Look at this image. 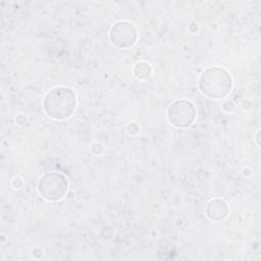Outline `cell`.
<instances>
[{
    "instance_id": "1",
    "label": "cell",
    "mask_w": 261,
    "mask_h": 261,
    "mask_svg": "<svg viewBox=\"0 0 261 261\" xmlns=\"http://www.w3.org/2000/svg\"><path fill=\"white\" fill-rule=\"evenodd\" d=\"M43 107L48 116L56 120H63L72 115L76 107L74 92L66 87L51 89L44 97Z\"/></svg>"
},
{
    "instance_id": "2",
    "label": "cell",
    "mask_w": 261,
    "mask_h": 261,
    "mask_svg": "<svg viewBox=\"0 0 261 261\" xmlns=\"http://www.w3.org/2000/svg\"><path fill=\"white\" fill-rule=\"evenodd\" d=\"M199 88L206 97L210 99H221L229 94L232 88V79L224 68L209 67L201 73Z\"/></svg>"
},
{
    "instance_id": "3",
    "label": "cell",
    "mask_w": 261,
    "mask_h": 261,
    "mask_svg": "<svg viewBox=\"0 0 261 261\" xmlns=\"http://www.w3.org/2000/svg\"><path fill=\"white\" fill-rule=\"evenodd\" d=\"M68 190L67 177L57 171L45 173L38 182V192L42 198L56 202L64 198Z\"/></svg>"
},
{
    "instance_id": "4",
    "label": "cell",
    "mask_w": 261,
    "mask_h": 261,
    "mask_svg": "<svg viewBox=\"0 0 261 261\" xmlns=\"http://www.w3.org/2000/svg\"><path fill=\"white\" fill-rule=\"evenodd\" d=\"M167 118L175 127H188L196 118L195 105L188 100H176L168 107Z\"/></svg>"
},
{
    "instance_id": "5",
    "label": "cell",
    "mask_w": 261,
    "mask_h": 261,
    "mask_svg": "<svg viewBox=\"0 0 261 261\" xmlns=\"http://www.w3.org/2000/svg\"><path fill=\"white\" fill-rule=\"evenodd\" d=\"M137 30L132 22L118 21L110 30L109 39L112 45L118 48H128L137 41Z\"/></svg>"
},
{
    "instance_id": "6",
    "label": "cell",
    "mask_w": 261,
    "mask_h": 261,
    "mask_svg": "<svg viewBox=\"0 0 261 261\" xmlns=\"http://www.w3.org/2000/svg\"><path fill=\"white\" fill-rule=\"evenodd\" d=\"M228 214V206L221 199H213L206 206V215L209 219L219 221L224 219Z\"/></svg>"
},
{
    "instance_id": "7",
    "label": "cell",
    "mask_w": 261,
    "mask_h": 261,
    "mask_svg": "<svg viewBox=\"0 0 261 261\" xmlns=\"http://www.w3.org/2000/svg\"><path fill=\"white\" fill-rule=\"evenodd\" d=\"M134 74L139 80H147L151 75V66L147 62H139L135 65Z\"/></svg>"
}]
</instances>
